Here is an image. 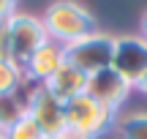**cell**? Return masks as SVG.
<instances>
[{
  "instance_id": "1",
  "label": "cell",
  "mask_w": 147,
  "mask_h": 139,
  "mask_svg": "<svg viewBox=\"0 0 147 139\" xmlns=\"http://www.w3.org/2000/svg\"><path fill=\"white\" fill-rule=\"evenodd\" d=\"M44 30H47L49 41H57L63 47L79 41V38L95 33V19L84 5L74 3V0H55L47 11H44Z\"/></svg>"
},
{
  "instance_id": "2",
  "label": "cell",
  "mask_w": 147,
  "mask_h": 139,
  "mask_svg": "<svg viewBox=\"0 0 147 139\" xmlns=\"http://www.w3.org/2000/svg\"><path fill=\"white\" fill-rule=\"evenodd\" d=\"M112 55H115V38L95 30L65 47V63L82 71L84 76H93L104 68H112Z\"/></svg>"
},
{
  "instance_id": "3",
  "label": "cell",
  "mask_w": 147,
  "mask_h": 139,
  "mask_svg": "<svg viewBox=\"0 0 147 139\" xmlns=\"http://www.w3.org/2000/svg\"><path fill=\"white\" fill-rule=\"evenodd\" d=\"M112 126H115V112H109V109L101 107L98 101H93L87 93L65 101V128L79 131V134H84L90 139H98V136H104Z\"/></svg>"
},
{
  "instance_id": "4",
  "label": "cell",
  "mask_w": 147,
  "mask_h": 139,
  "mask_svg": "<svg viewBox=\"0 0 147 139\" xmlns=\"http://www.w3.org/2000/svg\"><path fill=\"white\" fill-rule=\"evenodd\" d=\"M8 30H11V63L25 68L30 55L47 41L44 22L36 19V16H30V14L14 11V14L8 16Z\"/></svg>"
},
{
  "instance_id": "5",
  "label": "cell",
  "mask_w": 147,
  "mask_h": 139,
  "mask_svg": "<svg viewBox=\"0 0 147 139\" xmlns=\"http://www.w3.org/2000/svg\"><path fill=\"white\" fill-rule=\"evenodd\" d=\"M25 115H30L36 120V126L41 128V134H63L65 128V104L60 98H55L44 85H36L27 96Z\"/></svg>"
},
{
  "instance_id": "6",
  "label": "cell",
  "mask_w": 147,
  "mask_h": 139,
  "mask_svg": "<svg viewBox=\"0 0 147 139\" xmlns=\"http://www.w3.org/2000/svg\"><path fill=\"white\" fill-rule=\"evenodd\" d=\"M112 68H115L125 82H131V85L136 87V82L147 74V41L142 36L115 38Z\"/></svg>"
},
{
  "instance_id": "7",
  "label": "cell",
  "mask_w": 147,
  "mask_h": 139,
  "mask_svg": "<svg viewBox=\"0 0 147 139\" xmlns=\"http://www.w3.org/2000/svg\"><path fill=\"white\" fill-rule=\"evenodd\" d=\"M131 87L134 85L125 82L115 68H104V71H98V74L87 76V87H84V93H87L93 101H98L101 107H106L109 112H117V107L128 98Z\"/></svg>"
},
{
  "instance_id": "8",
  "label": "cell",
  "mask_w": 147,
  "mask_h": 139,
  "mask_svg": "<svg viewBox=\"0 0 147 139\" xmlns=\"http://www.w3.org/2000/svg\"><path fill=\"white\" fill-rule=\"evenodd\" d=\"M63 65H65V47L47 38V41L30 55V60L25 63L22 74H25L33 85H44V82H47L49 76H55Z\"/></svg>"
},
{
  "instance_id": "9",
  "label": "cell",
  "mask_w": 147,
  "mask_h": 139,
  "mask_svg": "<svg viewBox=\"0 0 147 139\" xmlns=\"http://www.w3.org/2000/svg\"><path fill=\"white\" fill-rule=\"evenodd\" d=\"M44 87H47L55 98H60V101L65 104V101H71V98H76V96H84L87 76H84L82 71H76L74 65L65 63L55 76H49V79L44 82Z\"/></svg>"
},
{
  "instance_id": "10",
  "label": "cell",
  "mask_w": 147,
  "mask_h": 139,
  "mask_svg": "<svg viewBox=\"0 0 147 139\" xmlns=\"http://www.w3.org/2000/svg\"><path fill=\"white\" fill-rule=\"evenodd\" d=\"M0 139H44V134L36 126V120L22 112L14 123H8L3 131H0Z\"/></svg>"
},
{
  "instance_id": "11",
  "label": "cell",
  "mask_w": 147,
  "mask_h": 139,
  "mask_svg": "<svg viewBox=\"0 0 147 139\" xmlns=\"http://www.w3.org/2000/svg\"><path fill=\"white\" fill-rule=\"evenodd\" d=\"M25 82L19 65H14L11 60H0V96H16Z\"/></svg>"
},
{
  "instance_id": "12",
  "label": "cell",
  "mask_w": 147,
  "mask_h": 139,
  "mask_svg": "<svg viewBox=\"0 0 147 139\" xmlns=\"http://www.w3.org/2000/svg\"><path fill=\"white\" fill-rule=\"evenodd\" d=\"M117 134L120 139H147V112H136L117 120Z\"/></svg>"
},
{
  "instance_id": "13",
  "label": "cell",
  "mask_w": 147,
  "mask_h": 139,
  "mask_svg": "<svg viewBox=\"0 0 147 139\" xmlns=\"http://www.w3.org/2000/svg\"><path fill=\"white\" fill-rule=\"evenodd\" d=\"M22 112H25V107H22V101L16 96H0V131L8 123H14Z\"/></svg>"
},
{
  "instance_id": "14",
  "label": "cell",
  "mask_w": 147,
  "mask_h": 139,
  "mask_svg": "<svg viewBox=\"0 0 147 139\" xmlns=\"http://www.w3.org/2000/svg\"><path fill=\"white\" fill-rule=\"evenodd\" d=\"M0 60H11V30H8V19L0 22Z\"/></svg>"
},
{
  "instance_id": "15",
  "label": "cell",
  "mask_w": 147,
  "mask_h": 139,
  "mask_svg": "<svg viewBox=\"0 0 147 139\" xmlns=\"http://www.w3.org/2000/svg\"><path fill=\"white\" fill-rule=\"evenodd\" d=\"M14 3L16 0H0V22L8 19V16L14 14Z\"/></svg>"
},
{
  "instance_id": "16",
  "label": "cell",
  "mask_w": 147,
  "mask_h": 139,
  "mask_svg": "<svg viewBox=\"0 0 147 139\" xmlns=\"http://www.w3.org/2000/svg\"><path fill=\"white\" fill-rule=\"evenodd\" d=\"M136 87H139V93H142V96H147V74L136 82Z\"/></svg>"
},
{
  "instance_id": "17",
  "label": "cell",
  "mask_w": 147,
  "mask_h": 139,
  "mask_svg": "<svg viewBox=\"0 0 147 139\" xmlns=\"http://www.w3.org/2000/svg\"><path fill=\"white\" fill-rule=\"evenodd\" d=\"M142 38L147 41V11H144V16H142Z\"/></svg>"
},
{
  "instance_id": "18",
  "label": "cell",
  "mask_w": 147,
  "mask_h": 139,
  "mask_svg": "<svg viewBox=\"0 0 147 139\" xmlns=\"http://www.w3.org/2000/svg\"><path fill=\"white\" fill-rule=\"evenodd\" d=\"M44 139H65V136H63V134H47Z\"/></svg>"
}]
</instances>
